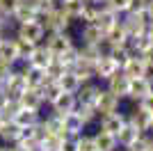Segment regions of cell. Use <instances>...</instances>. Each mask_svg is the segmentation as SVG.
<instances>
[{"label": "cell", "instance_id": "cell-11", "mask_svg": "<svg viewBox=\"0 0 153 151\" xmlns=\"http://www.w3.org/2000/svg\"><path fill=\"white\" fill-rule=\"evenodd\" d=\"M91 23H96L98 28H101L103 32H108L110 28L114 23H119V14L114 12V9H110V7H105V5H98V12H96V19L91 21Z\"/></svg>", "mask_w": 153, "mask_h": 151}, {"label": "cell", "instance_id": "cell-58", "mask_svg": "<svg viewBox=\"0 0 153 151\" xmlns=\"http://www.w3.org/2000/svg\"><path fill=\"white\" fill-rule=\"evenodd\" d=\"M0 39H2V32H0Z\"/></svg>", "mask_w": 153, "mask_h": 151}, {"label": "cell", "instance_id": "cell-24", "mask_svg": "<svg viewBox=\"0 0 153 151\" xmlns=\"http://www.w3.org/2000/svg\"><path fill=\"white\" fill-rule=\"evenodd\" d=\"M57 85H59V89H62V92H71V94H76L78 87H80L82 82H80V78H78L71 69H66V71L57 78Z\"/></svg>", "mask_w": 153, "mask_h": 151}, {"label": "cell", "instance_id": "cell-26", "mask_svg": "<svg viewBox=\"0 0 153 151\" xmlns=\"http://www.w3.org/2000/svg\"><path fill=\"white\" fill-rule=\"evenodd\" d=\"M9 119H14L19 126H32V124L39 121V112L37 110H27V108H19Z\"/></svg>", "mask_w": 153, "mask_h": 151}, {"label": "cell", "instance_id": "cell-22", "mask_svg": "<svg viewBox=\"0 0 153 151\" xmlns=\"http://www.w3.org/2000/svg\"><path fill=\"white\" fill-rule=\"evenodd\" d=\"M94 147H96V151H114V147H117V135H112V133H108V131H98L94 135Z\"/></svg>", "mask_w": 153, "mask_h": 151}, {"label": "cell", "instance_id": "cell-42", "mask_svg": "<svg viewBox=\"0 0 153 151\" xmlns=\"http://www.w3.org/2000/svg\"><path fill=\"white\" fill-rule=\"evenodd\" d=\"M12 64L9 62H2V60H0V85H2V82L7 80V78H9V73H12Z\"/></svg>", "mask_w": 153, "mask_h": 151}, {"label": "cell", "instance_id": "cell-31", "mask_svg": "<svg viewBox=\"0 0 153 151\" xmlns=\"http://www.w3.org/2000/svg\"><path fill=\"white\" fill-rule=\"evenodd\" d=\"M39 92H41V99H44L46 103H53V101L62 94V89H59L57 80H51V78H48V80H46L44 85L39 87Z\"/></svg>", "mask_w": 153, "mask_h": 151}, {"label": "cell", "instance_id": "cell-29", "mask_svg": "<svg viewBox=\"0 0 153 151\" xmlns=\"http://www.w3.org/2000/svg\"><path fill=\"white\" fill-rule=\"evenodd\" d=\"M130 124L133 126H137L142 133H146V131H151V114L149 112H144L142 108H137V110H133V114H130Z\"/></svg>", "mask_w": 153, "mask_h": 151}, {"label": "cell", "instance_id": "cell-18", "mask_svg": "<svg viewBox=\"0 0 153 151\" xmlns=\"http://www.w3.org/2000/svg\"><path fill=\"white\" fill-rule=\"evenodd\" d=\"M117 71H119V67H117L108 55H101L94 62V76H98V78H105V80H108L110 76L117 73Z\"/></svg>", "mask_w": 153, "mask_h": 151}, {"label": "cell", "instance_id": "cell-53", "mask_svg": "<svg viewBox=\"0 0 153 151\" xmlns=\"http://www.w3.org/2000/svg\"><path fill=\"white\" fill-rule=\"evenodd\" d=\"M2 28H5V23H2V21H0V32H2Z\"/></svg>", "mask_w": 153, "mask_h": 151}, {"label": "cell", "instance_id": "cell-7", "mask_svg": "<svg viewBox=\"0 0 153 151\" xmlns=\"http://www.w3.org/2000/svg\"><path fill=\"white\" fill-rule=\"evenodd\" d=\"M25 87H27V85H25V76H23V71H12L9 78L2 82V89L7 92L9 99H16V96H19Z\"/></svg>", "mask_w": 153, "mask_h": 151}, {"label": "cell", "instance_id": "cell-10", "mask_svg": "<svg viewBox=\"0 0 153 151\" xmlns=\"http://www.w3.org/2000/svg\"><path fill=\"white\" fill-rule=\"evenodd\" d=\"M121 71L128 76V78H142V76L149 73V67H146V62L142 60V55H130L128 62L121 67Z\"/></svg>", "mask_w": 153, "mask_h": 151}, {"label": "cell", "instance_id": "cell-23", "mask_svg": "<svg viewBox=\"0 0 153 151\" xmlns=\"http://www.w3.org/2000/svg\"><path fill=\"white\" fill-rule=\"evenodd\" d=\"M105 44H108V46L128 44V32H126V28L121 25V21H119V23H114L108 32H105Z\"/></svg>", "mask_w": 153, "mask_h": 151}, {"label": "cell", "instance_id": "cell-54", "mask_svg": "<svg viewBox=\"0 0 153 151\" xmlns=\"http://www.w3.org/2000/svg\"><path fill=\"white\" fill-rule=\"evenodd\" d=\"M151 131H153V114H151Z\"/></svg>", "mask_w": 153, "mask_h": 151}, {"label": "cell", "instance_id": "cell-44", "mask_svg": "<svg viewBox=\"0 0 153 151\" xmlns=\"http://www.w3.org/2000/svg\"><path fill=\"white\" fill-rule=\"evenodd\" d=\"M140 55H142V60L146 62V67H149V69H153V44L149 46V48L144 50V53H140Z\"/></svg>", "mask_w": 153, "mask_h": 151}, {"label": "cell", "instance_id": "cell-40", "mask_svg": "<svg viewBox=\"0 0 153 151\" xmlns=\"http://www.w3.org/2000/svg\"><path fill=\"white\" fill-rule=\"evenodd\" d=\"M76 110H78V114L82 117V121H85V124H89V121L96 117L94 105H76Z\"/></svg>", "mask_w": 153, "mask_h": 151}, {"label": "cell", "instance_id": "cell-43", "mask_svg": "<svg viewBox=\"0 0 153 151\" xmlns=\"http://www.w3.org/2000/svg\"><path fill=\"white\" fill-rule=\"evenodd\" d=\"M19 2H21V0H0V7H2V9H5V12L9 14V16H12V14H14V9L19 7Z\"/></svg>", "mask_w": 153, "mask_h": 151}, {"label": "cell", "instance_id": "cell-48", "mask_svg": "<svg viewBox=\"0 0 153 151\" xmlns=\"http://www.w3.org/2000/svg\"><path fill=\"white\" fill-rule=\"evenodd\" d=\"M144 12H146V19L153 21V0H149V2H146V9H144Z\"/></svg>", "mask_w": 153, "mask_h": 151}, {"label": "cell", "instance_id": "cell-8", "mask_svg": "<svg viewBox=\"0 0 153 151\" xmlns=\"http://www.w3.org/2000/svg\"><path fill=\"white\" fill-rule=\"evenodd\" d=\"M16 101H19L21 108H27V110H37L41 108V103H44V99H41V92L34 87H25L23 92H21L19 96H16Z\"/></svg>", "mask_w": 153, "mask_h": 151}, {"label": "cell", "instance_id": "cell-9", "mask_svg": "<svg viewBox=\"0 0 153 151\" xmlns=\"http://www.w3.org/2000/svg\"><path fill=\"white\" fill-rule=\"evenodd\" d=\"M62 126H64V133H66V135L76 138V135H80V133H82L85 121H82V117L78 114V110H71V112L62 114Z\"/></svg>", "mask_w": 153, "mask_h": 151}, {"label": "cell", "instance_id": "cell-47", "mask_svg": "<svg viewBox=\"0 0 153 151\" xmlns=\"http://www.w3.org/2000/svg\"><path fill=\"white\" fill-rule=\"evenodd\" d=\"M27 151H46V147L41 142H32V144H27Z\"/></svg>", "mask_w": 153, "mask_h": 151}, {"label": "cell", "instance_id": "cell-36", "mask_svg": "<svg viewBox=\"0 0 153 151\" xmlns=\"http://www.w3.org/2000/svg\"><path fill=\"white\" fill-rule=\"evenodd\" d=\"M37 44H32V41H27V39H16V48H19V60H27L32 53V48H34Z\"/></svg>", "mask_w": 153, "mask_h": 151}, {"label": "cell", "instance_id": "cell-21", "mask_svg": "<svg viewBox=\"0 0 153 151\" xmlns=\"http://www.w3.org/2000/svg\"><path fill=\"white\" fill-rule=\"evenodd\" d=\"M71 71L80 78V82H87L89 78H94V62L85 60L82 55H78V60H76V64L71 67Z\"/></svg>", "mask_w": 153, "mask_h": 151}, {"label": "cell", "instance_id": "cell-25", "mask_svg": "<svg viewBox=\"0 0 153 151\" xmlns=\"http://www.w3.org/2000/svg\"><path fill=\"white\" fill-rule=\"evenodd\" d=\"M98 89H101V87H96V85H80V87H78V92H76L78 105H94Z\"/></svg>", "mask_w": 153, "mask_h": 151}, {"label": "cell", "instance_id": "cell-60", "mask_svg": "<svg viewBox=\"0 0 153 151\" xmlns=\"http://www.w3.org/2000/svg\"><path fill=\"white\" fill-rule=\"evenodd\" d=\"M59 2H62V0H59Z\"/></svg>", "mask_w": 153, "mask_h": 151}, {"label": "cell", "instance_id": "cell-4", "mask_svg": "<svg viewBox=\"0 0 153 151\" xmlns=\"http://www.w3.org/2000/svg\"><path fill=\"white\" fill-rule=\"evenodd\" d=\"M71 46H73V39H71V34H66V32H51V37L46 41V48L51 50L53 57L62 55L64 50H69Z\"/></svg>", "mask_w": 153, "mask_h": 151}, {"label": "cell", "instance_id": "cell-34", "mask_svg": "<svg viewBox=\"0 0 153 151\" xmlns=\"http://www.w3.org/2000/svg\"><path fill=\"white\" fill-rule=\"evenodd\" d=\"M44 71H46V76H48L51 80H57L59 76H62L64 71H66V67H64V64L59 62L57 57H53V60H51V62H48V67H46Z\"/></svg>", "mask_w": 153, "mask_h": 151}, {"label": "cell", "instance_id": "cell-1", "mask_svg": "<svg viewBox=\"0 0 153 151\" xmlns=\"http://www.w3.org/2000/svg\"><path fill=\"white\" fill-rule=\"evenodd\" d=\"M126 14V19L121 21V25L126 28V32H128V37H135V34H142V32H146V23H149V19H146V12H123Z\"/></svg>", "mask_w": 153, "mask_h": 151}, {"label": "cell", "instance_id": "cell-32", "mask_svg": "<svg viewBox=\"0 0 153 151\" xmlns=\"http://www.w3.org/2000/svg\"><path fill=\"white\" fill-rule=\"evenodd\" d=\"M14 21H19V23H27V21H34V16H37V12H34V9H32L30 5H25V2H23V0H21L19 2V7H16V9H14Z\"/></svg>", "mask_w": 153, "mask_h": 151}, {"label": "cell", "instance_id": "cell-51", "mask_svg": "<svg viewBox=\"0 0 153 151\" xmlns=\"http://www.w3.org/2000/svg\"><path fill=\"white\" fill-rule=\"evenodd\" d=\"M7 117H5V112H0V126H2V121H5Z\"/></svg>", "mask_w": 153, "mask_h": 151}, {"label": "cell", "instance_id": "cell-27", "mask_svg": "<svg viewBox=\"0 0 153 151\" xmlns=\"http://www.w3.org/2000/svg\"><path fill=\"white\" fill-rule=\"evenodd\" d=\"M82 39H85V44H103L105 41V32L96 23H87L82 28Z\"/></svg>", "mask_w": 153, "mask_h": 151}, {"label": "cell", "instance_id": "cell-55", "mask_svg": "<svg viewBox=\"0 0 153 151\" xmlns=\"http://www.w3.org/2000/svg\"><path fill=\"white\" fill-rule=\"evenodd\" d=\"M0 151H9V147H7V149H0Z\"/></svg>", "mask_w": 153, "mask_h": 151}, {"label": "cell", "instance_id": "cell-45", "mask_svg": "<svg viewBox=\"0 0 153 151\" xmlns=\"http://www.w3.org/2000/svg\"><path fill=\"white\" fill-rule=\"evenodd\" d=\"M146 2L149 0H130V7H128V9H130V12H144V9H146Z\"/></svg>", "mask_w": 153, "mask_h": 151}, {"label": "cell", "instance_id": "cell-16", "mask_svg": "<svg viewBox=\"0 0 153 151\" xmlns=\"http://www.w3.org/2000/svg\"><path fill=\"white\" fill-rule=\"evenodd\" d=\"M51 60H53L51 50L46 48V46L37 44V46H34V48H32L30 57H27V64H32V67H41V69H46V67H48V62H51Z\"/></svg>", "mask_w": 153, "mask_h": 151}, {"label": "cell", "instance_id": "cell-20", "mask_svg": "<svg viewBox=\"0 0 153 151\" xmlns=\"http://www.w3.org/2000/svg\"><path fill=\"white\" fill-rule=\"evenodd\" d=\"M0 60L2 62H19V48H16V39H0Z\"/></svg>", "mask_w": 153, "mask_h": 151}, {"label": "cell", "instance_id": "cell-3", "mask_svg": "<svg viewBox=\"0 0 153 151\" xmlns=\"http://www.w3.org/2000/svg\"><path fill=\"white\" fill-rule=\"evenodd\" d=\"M69 23H71V19L66 16V12H64L62 7H55V9H53V12L46 16L44 28H46L48 32H66Z\"/></svg>", "mask_w": 153, "mask_h": 151}, {"label": "cell", "instance_id": "cell-12", "mask_svg": "<svg viewBox=\"0 0 153 151\" xmlns=\"http://www.w3.org/2000/svg\"><path fill=\"white\" fill-rule=\"evenodd\" d=\"M140 135H142V131L137 128V126H133L130 121H126V124L119 128V133H117V144H121V147H130L133 142H137L140 140Z\"/></svg>", "mask_w": 153, "mask_h": 151}, {"label": "cell", "instance_id": "cell-2", "mask_svg": "<svg viewBox=\"0 0 153 151\" xmlns=\"http://www.w3.org/2000/svg\"><path fill=\"white\" fill-rule=\"evenodd\" d=\"M117 108H119V96L112 94L110 89H98V94H96V101H94V110H96V114L114 112Z\"/></svg>", "mask_w": 153, "mask_h": 151}, {"label": "cell", "instance_id": "cell-5", "mask_svg": "<svg viewBox=\"0 0 153 151\" xmlns=\"http://www.w3.org/2000/svg\"><path fill=\"white\" fill-rule=\"evenodd\" d=\"M44 34H46V28L39 21H27V23H21V28H19V37L27 39L32 44H41Z\"/></svg>", "mask_w": 153, "mask_h": 151}, {"label": "cell", "instance_id": "cell-49", "mask_svg": "<svg viewBox=\"0 0 153 151\" xmlns=\"http://www.w3.org/2000/svg\"><path fill=\"white\" fill-rule=\"evenodd\" d=\"M9 151H27L25 144H19V142H14V147H9Z\"/></svg>", "mask_w": 153, "mask_h": 151}, {"label": "cell", "instance_id": "cell-35", "mask_svg": "<svg viewBox=\"0 0 153 151\" xmlns=\"http://www.w3.org/2000/svg\"><path fill=\"white\" fill-rule=\"evenodd\" d=\"M78 55H80V50H78L76 46H71L69 50H64L62 55H57V60H59V62L64 64V67H66V69H71V67H73V64H76Z\"/></svg>", "mask_w": 153, "mask_h": 151}, {"label": "cell", "instance_id": "cell-19", "mask_svg": "<svg viewBox=\"0 0 153 151\" xmlns=\"http://www.w3.org/2000/svg\"><path fill=\"white\" fill-rule=\"evenodd\" d=\"M151 92V85H149V78L142 76V78H130V87H128V96L135 101H140L142 96H146Z\"/></svg>", "mask_w": 153, "mask_h": 151}, {"label": "cell", "instance_id": "cell-50", "mask_svg": "<svg viewBox=\"0 0 153 151\" xmlns=\"http://www.w3.org/2000/svg\"><path fill=\"white\" fill-rule=\"evenodd\" d=\"M146 34L151 37V41H153V21H149V23H146Z\"/></svg>", "mask_w": 153, "mask_h": 151}, {"label": "cell", "instance_id": "cell-39", "mask_svg": "<svg viewBox=\"0 0 153 151\" xmlns=\"http://www.w3.org/2000/svg\"><path fill=\"white\" fill-rule=\"evenodd\" d=\"M105 7L114 9L117 14H123V12H128V7H130V0H105Z\"/></svg>", "mask_w": 153, "mask_h": 151}, {"label": "cell", "instance_id": "cell-59", "mask_svg": "<svg viewBox=\"0 0 153 151\" xmlns=\"http://www.w3.org/2000/svg\"><path fill=\"white\" fill-rule=\"evenodd\" d=\"M149 151H153V149H149Z\"/></svg>", "mask_w": 153, "mask_h": 151}, {"label": "cell", "instance_id": "cell-17", "mask_svg": "<svg viewBox=\"0 0 153 151\" xmlns=\"http://www.w3.org/2000/svg\"><path fill=\"white\" fill-rule=\"evenodd\" d=\"M126 124V117H123L121 112H108V114H103V121H101V128L103 131H108V133H112V135H117L119 133V128Z\"/></svg>", "mask_w": 153, "mask_h": 151}, {"label": "cell", "instance_id": "cell-6", "mask_svg": "<svg viewBox=\"0 0 153 151\" xmlns=\"http://www.w3.org/2000/svg\"><path fill=\"white\" fill-rule=\"evenodd\" d=\"M128 87H130V78H128V76L123 73L121 69H119L117 73H112V76L108 78V89L112 92V94H117L119 99L128 96Z\"/></svg>", "mask_w": 153, "mask_h": 151}, {"label": "cell", "instance_id": "cell-13", "mask_svg": "<svg viewBox=\"0 0 153 151\" xmlns=\"http://www.w3.org/2000/svg\"><path fill=\"white\" fill-rule=\"evenodd\" d=\"M51 105H53V110H55V114H66V112H71V110H76L78 101H76V94H71V92H62Z\"/></svg>", "mask_w": 153, "mask_h": 151}, {"label": "cell", "instance_id": "cell-14", "mask_svg": "<svg viewBox=\"0 0 153 151\" xmlns=\"http://www.w3.org/2000/svg\"><path fill=\"white\" fill-rule=\"evenodd\" d=\"M23 76H25V85L27 87H34V89H39L46 80H48L46 71L41 69V67H32V64H27L25 69H23Z\"/></svg>", "mask_w": 153, "mask_h": 151}, {"label": "cell", "instance_id": "cell-56", "mask_svg": "<svg viewBox=\"0 0 153 151\" xmlns=\"http://www.w3.org/2000/svg\"><path fill=\"white\" fill-rule=\"evenodd\" d=\"M82 2H91V0H82Z\"/></svg>", "mask_w": 153, "mask_h": 151}, {"label": "cell", "instance_id": "cell-15", "mask_svg": "<svg viewBox=\"0 0 153 151\" xmlns=\"http://www.w3.org/2000/svg\"><path fill=\"white\" fill-rule=\"evenodd\" d=\"M105 55L121 69L123 64L128 62V57L133 55V50L128 48V44H114V46H108V53H105Z\"/></svg>", "mask_w": 153, "mask_h": 151}, {"label": "cell", "instance_id": "cell-28", "mask_svg": "<svg viewBox=\"0 0 153 151\" xmlns=\"http://www.w3.org/2000/svg\"><path fill=\"white\" fill-rule=\"evenodd\" d=\"M19 131H21V126L16 124L14 119H9L7 117L5 121H2V126H0V138L5 140V142H16V138H19Z\"/></svg>", "mask_w": 153, "mask_h": 151}, {"label": "cell", "instance_id": "cell-30", "mask_svg": "<svg viewBox=\"0 0 153 151\" xmlns=\"http://www.w3.org/2000/svg\"><path fill=\"white\" fill-rule=\"evenodd\" d=\"M153 41H151V37H149L146 32H142V34H135V37H128V48L133 50V53H144V50L151 46Z\"/></svg>", "mask_w": 153, "mask_h": 151}, {"label": "cell", "instance_id": "cell-46", "mask_svg": "<svg viewBox=\"0 0 153 151\" xmlns=\"http://www.w3.org/2000/svg\"><path fill=\"white\" fill-rule=\"evenodd\" d=\"M9 103V96H7V92L2 89V85H0V112L5 110V105Z\"/></svg>", "mask_w": 153, "mask_h": 151}, {"label": "cell", "instance_id": "cell-38", "mask_svg": "<svg viewBox=\"0 0 153 151\" xmlns=\"http://www.w3.org/2000/svg\"><path fill=\"white\" fill-rule=\"evenodd\" d=\"M76 151H96V147H94V140L80 133V135L76 138Z\"/></svg>", "mask_w": 153, "mask_h": 151}, {"label": "cell", "instance_id": "cell-41", "mask_svg": "<svg viewBox=\"0 0 153 151\" xmlns=\"http://www.w3.org/2000/svg\"><path fill=\"white\" fill-rule=\"evenodd\" d=\"M140 108L144 110V112L153 114V92H149L146 96H142V99H140Z\"/></svg>", "mask_w": 153, "mask_h": 151}, {"label": "cell", "instance_id": "cell-57", "mask_svg": "<svg viewBox=\"0 0 153 151\" xmlns=\"http://www.w3.org/2000/svg\"><path fill=\"white\" fill-rule=\"evenodd\" d=\"M151 149H153V140H151Z\"/></svg>", "mask_w": 153, "mask_h": 151}, {"label": "cell", "instance_id": "cell-52", "mask_svg": "<svg viewBox=\"0 0 153 151\" xmlns=\"http://www.w3.org/2000/svg\"><path fill=\"white\" fill-rule=\"evenodd\" d=\"M91 2H96V5H101V2H103V5H105V0H91Z\"/></svg>", "mask_w": 153, "mask_h": 151}, {"label": "cell", "instance_id": "cell-37", "mask_svg": "<svg viewBox=\"0 0 153 151\" xmlns=\"http://www.w3.org/2000/svg\"><path fill=\"white\" fill-rule=\"evenodd\" d=\"M46 126L51 133H57V135H66L64 133V126H62V114H53L51 119H46Z\"/></svg>", "mask_w": 153, "mask_h": 151}, {"label": "cell", "instance_id": "cell-33", "mask_svg": "<svg viewBox=\"0 0 153 151\" xmlns=\"http://www.w3.org/2000/svg\"><path fill=\"white\" fill-rule=\"evenodd\" d=\"M82 7H85L82 0H62V9L66 12V16H69V19H80Z\"/></svg>", "mask_w": 153, "mask_h": 151}]
</instances>
